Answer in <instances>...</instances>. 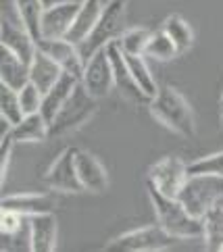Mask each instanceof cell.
Listing matches in <instances>:
<instances>
[{"label": "cell", "instance_id": "cell-9", "mask_svg": "<svg viewBox=\"0 0 223 252\" xmlns=\"http://www.w3.org/2000/svg\"><path fill=\"white\" fill-rule=\"evenodd\" d=\"M82 84L98 100L111 94V90L115 88V77H113V65H111L109 52H106V46L96 50L94 55L86 61Z\"/></svg>", "mask_w": 223, "mask_h": 252}, {"label": "cell", "instance_id": "cell-28", "mask_svg": "<svg viewBox=\"0 0 223 252\" xmlns=\"http://www.w3.org/2000/svg\"><path fill=\"white\" fill-rule=\"evenodd\" d=\"M0 117H4L11 125H17L25 117L19 102V94L4 84L0 86Z\"/></svg>", "mask_w": 223, "mask_h": 252}, {"label": "cell", "instance_id": "cell-34", "mask_svg": "<svg viewBox=\"0 0 223 252\" xmlns=\"http://www.w3.org/2000/svg\"><path fill=\"white\" fill-rule=\"evenodd\" d=\"M217 204H221V206H223V198H221V200H219V202H217Z\"/></svg>", "mask_w": 223, "mask_h": 252}, {"label": "cell", "instance_id": "cell-7", "mask_svg": "<svg viewBox=\"0 0 223 252\" xmlns=\"http://www.w3.org/2000/svg\"><path fill=\"white\" fill-rule=\"evenodd\" d=\"M188 177V165L180 157H165L148 169L146 184L155 186L160 194L177 198Z\"/></svg>", "mask_w": 223, "mask_h": 252}, {"label": "cell", "instance_id": "cell-37", "mask_svg": "<svg viewBox=\"0 0 223 252\" xmlns=\"http://www.w3.org/2000/svg\"><path fill=\"white\" fill-rule=\"evenodd\" d=\"M104 2H109V0H104Z\"/></svg>", "mask_w": 223, "mask_h": 252}, {"label": "cell", "instance_id": "cell-10", "mask_svg": "<svg viewBox=\"0 0 223 252\" xmlns=\"http://www.w3.org/2000/svg\"><path fill=\"white\" fill-rule=\"evenodd\" d=\"M82 2L77 0H61V2L44 8L40 23V38H67L75 23Z\"/></svg>", "mask_w": 223, "mask_h": 252}, {"label": "cell", "instance_id": "cell-30", "mask_svg": "<svg viewBox=\"0 0 223 252\" xmlns=\"http://www.w3.org/2000/svg\"><path fill=\"white\" fill-rule=\"evenodd\" d=\"M19 102H21V109L25 115H32V113H40L42 109V100H44V92L35 86V84H25L19 92Z\"/></svg>", "mask_w": 223, "mask_h": 252}, {"label": "cell", "instance_id": "cell-5", "mask_svg": "<svg viewBox=\"0 0 223 252\" xmlns=\"http://www.w3.org/2000/svg\"><path fill=\"white\" fill-rule=\"evenodd\" d=\"M223 198V177L217 175H190L186 179L182 192L177 194L190 215L202 219L213 206Z\"/></svg>", "mask_w": 223, "mask_h": 252}, {"label": "cell", "instance_id": "cell-13", "mask_svg": "<svg viewBox=\"0 0 223 252\" xmlns=\"http://www.w3.org/2000/svg\"><path fill=\"white\" fill-rule=\"evenodd\" d=\"M0 46L8 48L28 65H32L35 52H38V40L28 32L23 23L2 19L0 21Z\"/></svg>", "mask_w": 223, "mask_h": 252}, {"label": "cell", "instance_id": "cell-19", "mask_svg": "<svg viewBox=\"0 0 223 252\" xmlns=\"http://www.w3.org/2000/svg\"><path fill=\"white\" fill-rule=\"evenodd\" d=\"M102 8H104V0H82V6H79V13L75 17V23L71 28L67 40H71L79 46L92 33L94 25L100 19Z\"/></svg>", "mask_w": 223, "mask_h": 252}, {"label": "cell", "instance_id": "cell-8", "mask_svg": "<svg viewBox=\"0 0 223 252\" xmlns=\"http://www.w3.org/2000/svg\"><path fill=\"white\" fill-rule=\"evenodd\" d=\"M75 150L77 148L69 146L63 152H59V157L52 160L46 173H44V182H46V186L52 192H61V194L84 192V186L79 182L75 169Z\"/></svg>", "mask_w": 223, "mask_h": 252}, {"label": "cell", "instance_id": "cell-24", "mask_svg": "<svg viewBox=\"0 0 223 252\" xmlns=\"http://www.w3.org/2000/svg\"><path fill=\"white\" fill-rule=\"evenodd\" d=\"M126 61H127V67H129V71H131L133 79H136L138 88H140L148 98L157 96L159 86H157L155 77H153V73H150V69H148V65H146L144 55H126Z\"/></svg>", "mask_w": 223, "mask_h": 252}, {"label": "cell", "instance_id": "cell-27", "mask_svg": "<svg viewBox=\"0 0 223 252\" xmlns=\"http://www.w3.org/2000/svg\"><path fill=\"white\" fill-rule=\"evenodd\" d=\"M150 35H153V32H148L144 28H129L121 33L117 44L123 55H144Z\"/></svg>", "mask_w": 223, "mask_h": 252}, {"label": "cell", "instance_id": "cell-14", "mask_svg": "<svg viewBox=\"0 0 223 252\" xmlns=\"http://www.w3.org/2000/svg\"><path fill=\"white\" fill-rule=\"evenodd\" d=\"M75 169H77L79 182H82V186H84V192L102 194L106 188H109V175H106V169L92 152L77 148L75 150Z\"/></svg>", "mask_w": 223, "mask_h": 252}, {"label": "cell", "instance_id": "cell-33", "mask_svg": "<svg viewBox=\"0 0 223 252\" xmlns=\"http://www.w3.org/2000/svg\"><path fill=\"white\" fill-rule=\"evenodd\" d=\"M219 104H221V109H223V94H221V100H219Z\"/></svg>", "mask_w": 223, "mask_h": 252}, {"label": "cell", "instance_id": "cell-20", "mask_svg": "<svg viewBox=\"0 0 223 252\" xmlns=\"http://www.w3.org/2000/svg\"><path fill=\"white\" fill-rule=\"evenodd\" d=\"M63 73H65L63 67H61L55 59L44 55L42 50L35 52V57H33L32 65H30V82L38 86L44 94L59 82Z\"/></svg>", "mask_w": 223, "mask_h": 252}, {"label": "cell", "instance_id": "cell-3", "mask_svg": "<svg viewBox=\"0 0 223 252\" xmlns=\"http://www.w3.org/2000/svg\"><path fill=\"white\" fill-rule=\"evenodd\" d=\"M96 109H98V98H94L88 92L82 84V79H79V84L67 98L63 109L50 121V138H63L77 131L79 127H84L94 117Z\"/></svg>", "mask_w": 223, "mask_h": 252}, {"label": "cell", "instance_id": "cell-4", "mask_svg": "<svg viewBox=\"0 0 223 252\" xmlns=\"http://www.w3.org/2000/svg\"><path fill=\"white\" fill-rule=\"evenodd\" d=\"M127 2L129 0H109L104 2V8L100 13V19L94 25L92 33L79 44L84 59L88 61L96 50L104 48L106 44L117 42L121 33L126 32V15H127Z\"/></svg>", "mask_w": 223, "mask_h": 252}, {"label": "cell", "instance_id": "cell-15", "mask_svg": "<svg viewBox=\"0 0 223 252\" xmlns=\"http://www.w3.org/2000/svg\"><path fill=\"white\" fill-rule=\"evenodd\" d=\"M30 227V250L32 252H52L57 248L59 221L55 213H40L28 217Z\"/></svg>", "mask_w": 223, "mask_h": 252}, {"label": "cell", "instance_id": "cell-1", "mask_svg": "<svg viewBox=\"0 0 223 252\" xmlns=\"http://www.w3.org/2000/svg\"><path fill=\"white\" fill-rule=\"evenodd\" d=\"M146 190L157 215V223L175 240H194L204 236L202 219L194 217L177 198L160 194L155 186L146 184Z\"/></svg>", "mask_w": 223, "mask_h": 252}, {"label": "cell", "instance_id": "cell-31", "mask_svg": "<svg viewBox=\"0 0 223 252\" xmlns=\"http://www.w3.org/2000/svg\"><path fill=\"white\" fill-rule=\"evenodd\" d=\"M28 217H23L21 213L11 211V209H0V231L2 236H17L23 229V221Z\"/></svg>", "mask_w": 223, "mask_h": 252}, {"label": "cell", "instance_id": "cell-35", "mask_svg": "<svg viewBox=\"0 0 223 252\" xmlns=\"http://www.w3.org/2000/svg\"><path fill=\"white\" fill-rule=\"evenodd\" d=\"M221 123H223V109H221Z\"/></svg>", "mask_w": 223, "mask_h": 252}, {"label": "cell", "instance_id": "cell-32", "mask_svg": "<svg viewBox=\"0 0 223 252\" xmlns=\"http://www.w3.org/2000/svg\"><path fill=\"white\" fill-rule=\"evenodd\" d=\"M13 144H15V140L11 133L0 138V182H4V177H6L8 160H11V155H13Z\"/></svg>", "mask_w": 223, "mask_h": 252}, {"label": "cell", "instance_id": "cell-6", "mask_svg": "<svg viewBox=\"0 0 223 252\" xmlns=\"http://www.w3.org/2000/svg\"><path fill=\"white\" fill-rule=\"evenodd\" d=\"M175 244V238L160 227V225H148V227H138L126 231L121 236L113 238L104 250L113 252H159L167 250Z\"/></svg>", "mask_w": 223, "mask_h": 252}, {"label": "cell", "instance_id": "cell-12", "mask_svg": "<svg viewBox=\"0 0 223 252\" xmlns=\"http://www.w3.org/2000/svg\"><path fill=\"white\" fill-rule=\"evenodd\" d=\"M106 52H109L111 65H113V77H115V88H117V92L126 98L127 102H133V104L150 102V98L138 88L136 79H133L131 71L127 67L126 55H123L121 48H119V44L117 42L106 44Z\"/></svg>", "mask_w": 223, "mask_h": 252}, {"label": "cell", "instance_id": "cell-11", "mask_svg": "<svg viewBox=\"0 0 223 252\" xmlns=\"http://www.w3.org/2000/svg\"><path fill=\"white\" fill-rule=\"evenodd\" d=\"M38 50H42L44 55H48L50 59H55L65 73H71L82 79L86 59L82 55L77 44H73L67 38H40L38 40Z\"/></svg>", "mask_w": 223, "mask_h": 252}, {"label": "cell", "instance_id": "cell-36", "mask_svg": "<svg viewBox=\"0 0 223 252\" xmlns=\"http://www.w3.org/2000/svg\"><path fill=\"white\" fill-rule=\"evenodd\" d=\"M221 252H223V246H221Z\"/></svg>", "mask_w": 223, "mask_h": 252}, {"label": "cell", "instance_id": "cell-25", "mask_svg": "<svg viewBox=\"0 0 223 252\" xmlns=\"http://www.w3.org/2000/svg\"><path fill=\"white\" fill-rule=\"evenodd\" d=\"M17 13H19L21 23L28 28V32L33 35L35 40H40V23L44 15V2L42 0H15Z\"/></svg>", "mask_w": 223, "mask_h": 252}, {"label": "cell", "instance_id": "cell-2", "mask_svg": "<svg viewBox=\"0 0 223 252\" xmlns=\"http://www.w3.org/2000/svg\"><path fill=\"white\" fill-rule=\"evenodd\" d=\"M150 113L153 117L165 125L167 129H171L173 133L182 138H194L196 136V121H194V113L190 109L188 100L177 92L171 86H163L159 88L157 96L150 98Z\"/></svg>", "mask_w": 223, "mask_h": 252}, {"label": "cell", "instance_id": "cell-23", "mask_svg": "<svg viewBox=\"0 0 223 252\" xmlns=\"http://www.w3.org/2000/svg\"><path fill=\"white\" fill-rule=\"evenodd\" d=\"M202 225H204L202 240L207 242V248L221 250V246H223V206L221 204L213 206L202 217Z\"/></svg>", "mask_w": 223, "mask_h": 252}, {"label": "cell", "instance_id": "cell-26", "mask_svg": "<svg viewBox=\"0 0 223 252\" xmlns=\"http://www.w3.org/2000/svg\"><path fill=\"white\" fill-rule=\"evenodd\" d=\"M180 52H177L175 44L171 42V38L165 33V30L160 28L159 32H153L150 40L146 44V50H144V57L148 59H155V61H171L175 59Z\"/></svg>", "mask_w": 223, "mask_h": 252}, {"label": "cell", "instance_id": "cell-18", "mask_svg": "<svg viewBox=\"0 0 223 252\" xmlns=\"http://www.w3.org/2000/svg\"><path fill=\"white\" fill-rule=\"evenodd\" d=\"M79 84V77L71 75V73H63L59 82L52 86L46 94H44V100H42V109L40 113L44 115V119L48 123L55 119L57 113L63 109V104L67 102V98L71 96V92L75 90V86Z\"/></svg>", "mask_w": 223, "mask_h": 252}, {"label": "cell", "instance_id": "cell-29", "mask_svg": "<svg viewBox=\"0 0 223 252\" xmlns=\"http://www.w3.org/2000/svg\"><path fill=\"white\" fill-rule=\"evenodd\" d=\"M188 175H217L223 177V150L200 157L188 163Z\"/></svg>", "mask_w": 223, "mask_h": 252}, {"label": "cell", "instance_id": "cell-21", "mask_svg": "<svg viewBox=\"0 0 223 252\" xmlns=\"http://www.w3.org/2000/svg\"><path fill=\"white\" fill-rule=\"evenodd\" d=\"M11 136L19 144H38L50 138V123L44 119L42 113L25 115L19 123L13 125Z\"/></svg>", "mask_w": 223, "mask_h": 252}, {"label": "cell", "instance_id": "cell-17", "mask_svg": "<svg viewBox=\"0 0 223 252\" xmlns=\"http://www.w3.org/2000/svg\"><path fill=\"white\" fill-rule=\"evenodd\" d=\"M0 84L8 86L15 92L30 84V65L4 46H0Z\"/></svg>", "mask_w": 223, "mask_h": 252}, {"label": "cell", "instance_id": "cell-16", "mask_svg": "<svg viewBox=\"0 0 223 252\" xmlns=\"http://www.w3.org/2000/svg\"><path fill=\"white\" fill-rule=\"evenodd\" d=\"M0 209H11L21 213L23 217H32V215H40V213H55L57 200L55 196L46 192H21V194L2 196Z\"/></svg>", "mask_w": 223, "mask_h": 252}, {"label": "cell", "instance_id": "cell-22", "mask_svg": "<svg viewBox=\"0 0 223 252\" xmlns=\"http://www.w3.org/2000/svg\"><path fill=\"white\" fill-rule=\"evenodd\" d=\"M163 30H165V33L169 35V38H171V42L175 44V48H177L180 55L192 46L194 33L190 30L188 21H186L182 15H169L163 21Z\"/></svg>", "mask_w": 223, "mask_h": 252}]
</instances>
